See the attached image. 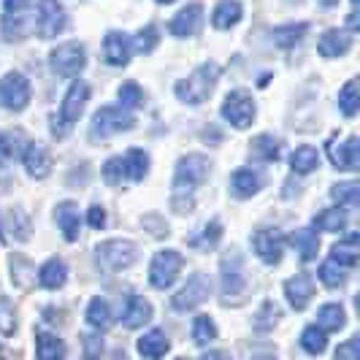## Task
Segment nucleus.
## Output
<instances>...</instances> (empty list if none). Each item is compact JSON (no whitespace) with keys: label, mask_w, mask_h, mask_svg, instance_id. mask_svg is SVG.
<instances>
[{"label":"nucleus","mask_w":360,"mask_h":360,"mask_svg":"<svg viewBox=\"0 0 360 360\" xmlns=\"http://www.w3.org/2000/svg\"><path fill=\"white\" fill-rule=\"evenodd\" d=\"M219 73H222V68H219L217 63H203V65L195 68L187 79L176 82L174 95L179 98L181 103H187V106H200V103L209 101V95L214 92L217 82H219Z\"/></svg>","instance_id":"nucleus-1"},{"label":"nucleus","mask_w":360,"mask_h":360,"mask_svg":"<svg viewBox=\"0 0 360 360\" xmlns=\"http://www.w3.org/2000/svg\"><path fill=\"white\" fill-rule=\"evenodd\" d=\"M136 127V114L122 106H101L92 114L90 141H106L117 133H125Z\"/></svg>","instance_id":"nucleus-2"},{"label":"nucleus","mask_w":360,"mask_h":360,"mask_svg":"<svg viewBox=\"0 0 360 360\" xmlns=\"http://www.w3.org/2000/svg\"><path fill=\"white\" fill-rule=\"evenodd\" d=\"M209 174H212V160L206 155H198V152L184 155V158H179L176 171H174V190L190 195L198 184L209 179Z\"/></svg>","instance_id":"nucleus-3"},{"label":"nucleus","mask_w":360,"mask_h":360,"mask_svg":"<svg viewBox=\"0 0 360 360\" xmlns=\"http://www.w3.org/2000/svg\"><path fill=\"white\" fill-rule=\"evenodd\" d=\"M84 65H87V49L79 41L60 44L49 52V68H52V73L63 76V79H76L79 73L84 71Z\"/></svg>","instance_id":"nucleus-4"},{"label":"nucleus","mask_w":360,"mask_h":360,"mask_svg":"<svg viewBox=\"0 0 360 360\" xmlns=\"http://www.w3.org/2000/svg\"><path fill=\"white\" fill-rule=\"evenodd\" d=\"M219 114H222V120H225L228 125H233L236 130H247V127H252L255 117H257V106H255L252 95L247 90H233L225 95Z\"/></svg>","instance_id":"nucleus-5"},{"label":"nucleus","mask_w":360,"mask_h":360,"mask_svg":"<svg viewBox=\"0 0 360 360\" xmlns=\"http://www.w3.org/2000/svg\"><path fill=\"white\" fill-rule=\"evenodd\" d=\"M95 257H98V266H103L106 271H127L136 263L139 250L127 238H111L95 247Z\"/></svg>","instance_id":"nucleus-6"},{"label":"nucleus","mask_w":360,"mask_h":360,"mask_svg":"<svg viewBox=\"0 0 360 360\" xmlns=\"http://www.w3.org/2000/svg\"><path fill=\"white\" fill-rule=\"evenodd\" d=\"M209 295H212V279L206 276V274H193L187 282H184V288L179 292H174V298H171V309L174 311H195L198 307H203L206 301H209Z\"/></svg>","instance_id":"nucleus-7"},{"label":"nucleus","mask_w":360,"mask_h":360,"mask_svg":"<svg viewBox=\"0 0 360 360\" xmlns=\"http://www.w3.org/2000/svg\"><path fill=\"white\" fill-rule=\"evenodd\" d=\"M181 266H184V257L176 250H160V252L152 257L149 263V285L155 290L171 288L179 276Z\"/></svg>","instance_id":"nucleus-8"},{"label":"nucleus","mask_w":360,"mask_h":360,"mask_svg":"<svg viewBox=\"0 0 360 360\" xmlns=\"http://www.w3.org/2000/svg\"><path fill=\"white\" fill-rule=\"evenodd\" d=\"M30 82L22 71H8L0 79V101L3 106L11 108V111H25L30 103Z\"/></svg>","instance_id":"nucleus-9"},{"label":"nucleus","mask_w":360,"mask_h":360,"mask_svg":"<svg viewBox=\"0 0 360 360\" xmlns=\"http://www.w3.org/2000/svg\"><path fill=\"white\" fill-rule=\"evenodd\" d=\"M38 36L57 38L68 27V11L60 0H38V19H36Z\"/></svg>","instance_id":"nucleus-10"},{"label":"nucleus","mask_w":360,"mask_h":360,"mask_svg":"<svg viewBox=\"0 0 360 360\" xmlns=\"http://www.w3.org/2000/svg\"><path fill=\"white\" fill-rule=\"evenodd\" d=\"M252 250L266 266H276L285 252V236L276 228H260L252 233Z\"/></svg>","instance_id":"nucleus-11"},{"label":"nucleus","mask_w":360,"mask_h":360,"mask_svg":"<svg viewBox=\"0 0 360 360\" xmlns=\"http://www.w3.org/2000/svg\"><path fill=\"white\" fill-rule=\"evenodd\" d=\"M90 95H92L90 84L82 82V79H76L71 87H68V92H65L63 103H60V122H63V125L79 122V117L84 114V106H87Z\"/></svg>","instance_id":"nucleus-12"},{"label":"nucleus","mask_w":360,"mask_h":360,"mask_svg":"<svg viewBox=\"0 0 360 360\" xmlns=\"http://www.w3.org/2000/svg\"><path fill=\"white\" fill-rule=\"evenodd\" d=\"M133 36H127L122 30H108L103 38V60L114 68H125L133 57Z\"/></svg>","instance_id":"nucleus-13"},{"label":"nucleus","mask_w":360,"mask_h":360,"mask_svg":"<svg viewBox=\"0 0 360 360\" xmlns=\"http://www.w3.org/2000/svg\"><path fill=\"white\" fill-rule=\"evenodd\" d=\"M219 276H222V298H238L244 292L247 282H244V271H241V257H238V252H231L222 257Z\"/></svg>","instance_id":"nucleus-14"},{"label":"nucleus","mask_w":360,"mask_h":360,"mask_svg":"<svg viewBox=\"0 0 360 360\" xmlns=\"http://www.w3.org/2000/svg\"><path fill=\"white\" fill-rule=\"evenodd\" d=\"M200 25H203V6L200 3H187L168 22V33L176 38H190L198 33Z\"/></svg>","instance_id":"nucleus-15"},{"label":"nucleus","mask_w":360,"mask_h":360,"mask_svg":"<svg viewBox=\"0 0 360 360\" xmlns=\"http://www.w3.org/2000/svg\"><path fill=\"white\" fill-rule=\"evenodd\" d=\"M54 219H57V228H60L63 238H65L68 244H73V241L79 238V231H82V212H79V203H73V200L57 203Z\"/></svg>","instance_id":"nucleus-16"},{"label":"nucleus","mask_w":360,"mask_h":360,"mask_svg":"<svg viewBox=\"0 0 360 360\" xmlns=\"http://www.w3.org/2000/svg\"><path fill=\"white\" fill-rule=\"evenodd\" d=\"M263 184H266V179H263L260 171L241 165V168H236L233 176H231V193L241 200L252 198V195H257V193L263 190Z\"/></svg>","instance_id":"nucleus-17"},{"label":"nucleus","mask_w":360,"mask_h":360,"mask_svg":"<svg viewBox=\"0 0 360 360\" xmlns=\"http://www.w3.org/2000/svg\"><path fill=\"white\" fill-rule=\"evenodd\" d=\"M328 158L330 162L339 168V171H358L360 168V141L358 136H349L339 144H333L328 149Z\"/></svg>","instance_id":"nucleus-18"},{"label":"nucleus","mask_w":360,"mask_h":360,"mask_svg":"<svg viewBox=\"0 0 360 360\" xmlns=\"http://www.w3.org/2000/svg\"><path fill=\"white\" fill-rule=\"evenodd\" d=\"M22 162H25V171L33 176V179H46L52 174V155L44 144H27V149L22 152Z\"/></svg>","instance_id":"nucleus-19"},{"label":"nucleus","mask_w":360,"mask_h":360,"mask_svg":"<svg viewBox=\"0 0 360 360\" xmlns=\"http://www.w3.org/2000/svg\"><path fill=\"white\" fill-rule=\"evenodd\" d=\"M285 298L290 301V307L295 311H304L309 307V301L314 298V282L307 274H295L285 282Z\"/></svg>","instance_id":"nucleus-20"},{"label":"nucleus","mask_w":360,"mask_h":360,"mask_svg":"<svg viewBox=\"0 0 360 360\" xmlns=\"http://www.w3.org/2000/svg\"><path fill=\"white\" fill-rule=\"evenodd\" d=\"M155 309L146 301L144 295H127L125 307H122V325L136 330V328H144L149 320H152Z\"/></svg>","instance_id":"nucleus-21"},{"label":"nucleus","mask_w":360,"mask_h":360,"mask_svg":"<svg viewBox=\"0 0 360 360\" xmlns=\"http://www.w3.org/2000/svg\"><path fill=\"white\" fill-rule=\"evenodd\" d=\"M352 49V36L342 30V27H330L325 30L320 41H317V52L323 57H344V54Z\"/></svg>","instance_id":"nucleus-22"},{"label":"nucleus","mask_w":360,"mask_h":360,"mask_svg":"<svg viewBox=\"0 0 360 360\" xmlns=\"http://www.w3.org/2000/svg\"><path fill=\"white\" fill-rule=\"evenodd\" d=\"M136 349H139L141 360H162L165 352L171 349V342H168V336L162 333L160 328H152L136 342Z\"/></svg>","instance_id":"nucleus-23"},{"label":"nucleus","mask_w":360,"mask_h":360,"mask_svg":"<svg viewBox=\"0 0 360 360\" xmlns=\"http://www.w3.org/2000/svg\"><path fill=\"white\" fill-rule=\"evenodd\" d=\"M290 244L298 252L301 263H311L317 257V252H320V236L311 228H298L295 233H290Z\"/></svg>","instance_id":"nucleus-24"},{"label":"nucleus","mask_w":360,"mask_h":360,"mask_svg":"<svg viewBox=\"0 0 360 360\" xmlns=\"http://www.w3.org/2000/svg\"><path fill=\"white\" fill-rule=\"evenodd\" d=\"M244 17V6L238 0H219L212 11V25L217 30H231Z\"/></svg>","instance_id":"nucleus-25"},{"label":"nucleus","mask_w":360,"mask_h":360,"mask_svg":"<svg viewBox=\"0 0 360 360\" xmlns=\"http://www.w3.org/2000/svg\"><path fill=\"white\" fill-rule=\"evenodd\" d=\"M360 257V236L358 233H347L344 238H339L333 247H330V260H336L344 269H352Z\"/></svg>","instance_id":"nucleus-26"},{"label":"nucleus","mask_w":360,"mask_h":360,"mask_svg":"<svg viewBox=\"0 0 360 360\" xmlns=\"http://www.w3.org/2000/svg\"><path fill=\"white\" fill-rule=\"evenodd\" d=\"M65 355H68L65 342H63L57 333L38 330L36 333V360H65Z\"/></svg>","instance_id":"nucleus-27"},{"label":"nucleus","mask_w":360,"mask_h":360,"mask_svg":"<svg viewBox=\"0 0 360 360\" xmlns=\"http://www.w3.org/2000/svg\"><path fill=\"white\" fill-rule=\"evenodd\" d=\"M65 282H68V266H65V260H60V257L46 260V263L38 269V285H41V288L60 290Z\"/></svg>","instance_id":"nucleus-28"},{"label":"nucleus","mask_w":360,"mask_h":360,"mask_svg":"<svg viewBox=\"0 0 360 360\" xmlns=\"http://www.w3.org/2000/svg\"><path fill=\"white\" fill-rule=\"evenodd\" d=\"M122 162H125L127 179L141 181L146 174H149L152 158H149V152H146V149H141V146H130V149L125 152V158H122Z\"/></svg>","instance_id":"nucleus-29"},{"label":"nucleus","mask_w":360,"mask_h":360,"mask_svg":"<svg viewBox=\"0 0 360 360\" xmlns=\"http://www.w3.org/2000/svg\"><path fill=\"white\" fill-rule=\"evenodd\" d=\"M290 168H292L295 174H301V176L317 171V168H320V152H317L314 146L301 144L298 149H292V155H290Z\"/></svg>","instance_id":"nucleus-30"},{"label":"nucleus","mask_w":360,"mask_h":360,"mask_svg":"<svg viewBox=\"0 0 360 360\" xmlns=\"http://www.w3.org/2000/svg\"><path fill=\"white\" fill-rule=\"evenodd\" d=\"M250 149H252V155L257 158V160L276 162L279 158H282V141H279V139H274L271 133H260V136H255Z\"/></svg>","instance_id":"nucleus-31"},{"label":"nucleus","mask_w":360,"mask_h":360,"mask_svg":"<svg viewBox=\"0 0 360 360\" xmlns=\"http://www.w3.org/2000/svg\"><path fill=\"white\" fill-rule=\"evenodd\" d=\"M344 325H347V311L342 304H325L317 309V328H323L325 333L342 330Z\"/></svg>","instance_id":"nucleus-32"},{"label":"nucleus","mask_w":360,"mask_h":360,"mask_svg":"<svg viewBox=\"0 0 360 360\" xmlns=\"http://www.w3.org/2000/svg\"><path fill=\"white\" fill-rule=\"evenodd\" d=\"M0 30H3V38L6 41H22V38L27 36L30 30H33V25H30V17L27 14H6L3 22H0Z\"/></svg>","instance_id":"nucleus-33"},{"label":"nucleus","mask_w":360,"mask_h":360,"mask_svg":"<svg viewBox=\"0 0 360 360\" xmlns=\"http://www.w3.org/2000/svg\"><path fill=\"white\" fill-rule=\"evenodd\" d=\"M309 33V25L307 22H298V25H282V27H276L271 38H274V44L276 46H282V49H292L298 41H304V36Z\"/></svg>","instance_id":"nucleus-34"},{"label":"nucleus","mask_w":360,"mask_h":360,"mask_svg":"<svg viewBox=\"0 0 360 360\" xmlns=\"http://www.w3.org/2000/svg\"><path fill=\"white\" fill-rule=\"evenodd\" d=\"M314 228L317 231H325V233H339L347 228V212L342 206L336 209H325L320 214H314Z\"/></svg>","instance_id":"nucleus-35"},{"label":"nucleus","mask_w":360,"mask_h":360,"mask_svg":"<svg viewBox=\"0 0 360 360\" xmlns=\"http://www.w3.org/2000/svg\"><path fill=\"white\" fill-rule=\"evenodd\" d=\"M301 349L307 352V355H323L325 349H328V333H325L323 328H317V325H307L304 328V333H301Z\"/></svg>","instance_id":"nucleus-36"},{"label":"nucleus","mask_w":360,"mask_h":360,"mask_svg":"<svg viewBox=\"0 0 360 360\" xmlns=\"http://www.w3.org/2000/svg\"><path fill=\"white\" fill-rule=\"evenodd\" d=\"M190 336L198 347H209V344L217 339V323L209 317V314H200L193 320V328H190Z\"/></svg>","instance_id":"nucleus-37"},{"label":"nucleus","mask_w":360,"mask_h":360,"mask_svg":"<svg viewBox=\"0 0 360 360\" xmlns=\"http://www.w3.org/2000/svg\"><path fill=\"white\" fill-rule=\"evenodd\" d=\"M87 323L95 328V330H106L111 325V307H108L106 298H92L90 307H87Z\"/></svg>","instance_id":"nucleus-38"},{"label":"nucleus","mask_w":360,"mask_h":360,"mask_svg":"<svg viewBox=\"0 0 360 360\" xmlns=\"http://www.w3.org/2000/svg\"><path fill=\"white\" fill-rule=\"evenodd\" d=\"M339 108H342L344 117H355L360 108V87H358V79H349L347 84L339 92Z\"/></svg>","instance_id":"nucleus-39"},{"label":"nucleus","mask_w":360,"mask_h":360,"mask_svg":"<svg viewBox=\"0 0 360 360\" xmlns=\"http://www.w3.org/2000/svg\"><path fill=\"white\" fill-rule=\"evenodd\" d=\"M279 320H282L279 307H276L274 301H266L263 307L257 309V314H255V330H257V333H269V330L276 328Z\"/></svg>","instance_id":"nucleus-40"},{"label":"nucleus","mask_w":360,"mask_h":360,"mask_svg":"<svg viewBox=\"0 0 360 360\" xmlns=\"http://www.w3.org/2000/svg\"><path fill=\"white\" fill-rule=\"evenodd\" d=\"M117 98H120V106L127 108V111H133V108H139L144 103V90L130 79V82H122V84H120Z\"/></svg>","instance_id":"nucleus-41"},{"label":"nucleus","mask_w":360,"mask_h":360,"mask_svg":"<svg viewBox=\"0 0 360 360\" xmlns=\"http://www.w3.org/2000/svg\"><path fill=\"white\" fill-rule=\"evenodd\" d=\"M330 195H333V200H336L339 206H358L360 203V184L358 181H339V184H333Z\"/></svg>","instance_id":"nucleus-42"},{"label":"nucleus","mask_w":360,"mask_h":360,"mask_svg":"<svg viewBox=\"0 0 360 360\" xmlns=\"http://www.w3.org/2000/svg\"><path fill=\"white\" fill-rule=\"evenodd\" d=\"M158 44H160V30L155 25H146L133 36V49H139L141 54H152L158 49Z\"/></svg>","instance_id":"nucleus-43"},{"label":"nucleus","mask_w":360,"mask_h":360,"mask_svg":"<svg viewBox=\"0 0 360 360\" xmlns=\"http://www.w3.org/2000/svg\"><path fill=\"white\" fill-rule=\"evenodd\" d=\"M344 279H347V269L339 266L336 260H325L323 266H320V282H323L328 290L342 288Z\"/></svg>","instance_id":"nucleus-44"},{"label":"nucleus","mask_w":360,"mask_h":360,"mask_svg":"<svg viewBox=\"0 0 360 360\" xmlns=\"http://www.w3.org/2000/svg\"><path fill=\"white\" fill-rule=\"evenodd\" d=\"M17 328V309L6 295H0V336H14Z\"/></svg>","instance_id":"nucleus-45"},{"label":"nucleus","mask_w":360,"mask_h":360,"mask_svg":"<svg viewBox=\"0 0 360 360\" xmlns=\"http://www.w3.org/2000/svg\"><path fill=\"white\" fill-rule=\"evenodd\" d=\"M203 238H193V244L200 247V250H214L217 244L222 241V225H219V219H212L203 231H200Z\"/></svg>","instance_id":"nucleus-46"},{"label":"nucleus","mask_w":360,"mask_h":360,"mask_svg":"<svg viewBox=\"0 0 360 360\" xmlns=\"http://www.w3.org/2000/svg\"><path fill=\"white\" fill-rule=\"evenodd\" d=\"M82 352L87 360H101V355L106 352V342L101 333H84L82 336Z\"/></svg>","instance_id":"nucleus-47"},{"label":"nucleus","mask_w":360,"mask_h":360,"mask_svg":"<svg viewBox=\"0 0 360 360\" xmlns=\"http://www.w3.org/2000/svg\"><path fill=\"white\" fill-rule=\"evenodd\" d=\"M103 181L106 184H122V181L127 179L125 174V162H122V158H108L106 162H103Z\"/></svg>","instance_id":"nucleus-48"},{"label":"nucleus","mask_w":360,"mask_h":360,"mask_svg":"<svg viewBox=\"0 0 360 360\" xmlns=\"http://www.w3.org/2000/svg\"><path fill=\"white\" fill-rule=\"evenodd\" d=\"M333 360H360V339L358 336H352V339H347L344 344H339Z\"/></svg>","instance_id":"nucleus-49"},{"label":"nucleus","mask_w":360,"mask_h":360,"mask_svg":"<svg viewBox=\"0 0 360 360\" xmlns=\"http://www.w3.org/2000/svg\"><path fill=\"white\" fill-rule=\"evenodd\" d=\"M106 209H103V206H98V203H95V206H90V212H87V225H90L92 231H103V228H106Z\"/></svg>","instance_id":"nucleus-50"},{"label":"nucleus","mask_w":360,"mask_h":360,"mask_svg":"<svg viewBox=\"0 0 360 360\" xmlns=\"http://www.w3.org/2000/svg\"><path fill=\"white\" fill-rule=\"evenodd\" d=\"M11 155H14V141H11V136L0 133V168L11 160Z\"/></svg>","instance_id":"nucleus-51"},{"label":"nucleus","mask_w":360,"mask_h":360,"mask_svg":"<svg viewBox=\"0 0 360 360\" xmlns=\"http://www.w3.org/2000/svg\"><path fill=\"white\" fill-rule=\"evenodd\" d=\"M30 6H33V0H3L6 14H27Z\"/></svg>","instance_id":"nucleus-52"},{"label":"nucleus","mask_w":360,"mask_h":360,"mask_svg":"<svg viewBox=\"0 0 360 360\" xmlns=\"http://www.w3.org/2000/svg\"><path fill=\"white\" fill-rule=\"evenodd\" d=\"M200 360H233V358L228 352H222V349H209V352H203Z\"/></svg>","instance_id":"nucleus-53"},{"label":"nucleus","mask_w":360,"mask_h":360,"mask_svg":"<svg viewBox=\"0 0 360 360\" xmlns=\"http://www.w3.org/2000/svg\"><path fill=\"white\" fill-rule=\"evenodd\" d=\"M111 360H127L125 349H114V352H111Z\"/></svg>","instance_id":"nucleus-54"},{"label":"nucleus","mask_w":360,"mask_h":360,"mask_svg":"<svg viewBox=\"0 0 360 360\" xmlns=\"http://www.w3.org/2000/svg\"><path fill=\"white\" fill-rule=\"evenodd\" d=\"M323 8H333V6H339V0H317Z\"/></svg>","instance_id":"nucleus-55"},{"label":"nucleus","mask_w":360,"mask_h":360,"mask_svg":"<svg viewBox=\"0 0 360 360\" xmlns=\"http://www.w3.org/2000/svg\"><path fill=\"white\" fill-rule=\"evenodd\" d=\"M349 27H352V30H355V27H358V14H349Z\"/></svg>","instance_id":"nucleus-56"},{"label":"nucleus","mask_w":360,"mask_h":360,"mask_svg":"<svg viewBox=\"0 0 360 360\" xmlns=\"http://www.w3.org/2000/svg\"><path fill=\"white\" fill-rule=\"evenodd\" d=\"M0 360H6V352H3V347H0Z\"/></svg>","instance_id":"nucleus-57"},{"label":"nucleus","mask_w":360,"mask_h":360,"mask_svg":"<svg viewBox=\"0 0 360 360\" xmlns=\"http://www.w3.org/2000/svg\"><path fill=\"white\" fill-rule=\"evenodd\" d=\"M158 3H174V0H158Z\"/></svg>","instance_id":"nucleus-58"},{"label":"nucleus","mask_w":360,"mask_h":360,"mask_svg":"<svg viewBox=\"0 0 360 360\" xmlns=\"http://www.w3.org/2000/svg\"><path fill=\"white\" fill-rule=\"evenodd\" d=\"M352 3H355V6H358V0H352Z\"/></svg>","instance_id":"nucleus-59"},{"label":"nucleus","mask_w":360,"mask_h":360,"mask_svg":"<svg viewBox=\"0 0 360 360\" xmlns=\"http://www.w3.org/2000/svg\"><path fill=\"white\" fill-rule=\"evenodd\" d=\"M176 360H187V358H176Z\"/></svg>","instance_id":"nucleus-60"}]
</instances>
